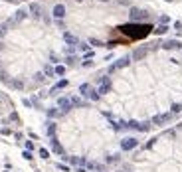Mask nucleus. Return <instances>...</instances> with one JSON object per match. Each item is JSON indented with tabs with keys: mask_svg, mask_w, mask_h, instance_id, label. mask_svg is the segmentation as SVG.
I'll use <instances>...</instances> for the list:
<instances>
[{
	"mask_svg": "<svg viewBox=\"0 0 182 172\" xmlns=\"http://www.w3.org/2000/svg\"><path fill=\"white\" fill-rule=\"evenodd\" d=\"M121 34H125L129 40H143L147 38L155 28L150 26V24H136V22H131V24H123V26L117 28Z\"/></svg>",
	"mask_w": 182,
	"mask_h": 172,
	"instance_id": "obj_1",
	"label": "nucleus"
},
{
	"mask_svg": "<svg viewBox=\"0 0 182 172\" xmlns=\"http://www.w3.org/2000/svg\"><path fill=\"white\" fill-rule=\"evenodd\" d=\"M129 18H131V22H143V20H147L149 18V12L147 10H143V8H136V6H133L129 10Z\"/></svg>",
	"mask_w": 182,
	"mask_h": 172,
	"instance_id": "obj_2",
	"label": "nucleus"
},
{
	"mask_svg": "<svg viewBox=\"0 0 182 172\" xmlns=\"http://www.w3.org/2000/svg\"><path fill=\"white\" fill-rule=\"evenodd\" d=\"M97 83H99V87H97V93H99V95H105V93H109V91H111V87H113V83H111V77H107V75L99 77Z\"/></svg>",
	"mask_w": 182,
	"mask_h": 172,
	"instance_id": "obj_3",
	"label": "nucleus"
},
{
	"mask_svg": "<svg viewBox=\"0 0 182 172\" xmlns=\"http://www.w3.org/2000/svg\"><path fill=\"white\" fill-rule=\"evenodd\" d=\"M131 63V55H125V58H121V60H117L115 63H111L109 65V73L117 71V69H123V67H127Z\"/></svg>",
	"mask_w": 182,
	"mask_h": 172,
	"instance_id": "obj_4",
	"label": "nucleus"
},
{
	"mask_svg": "<svg viewBox=\"0 0 182 172\" xmlns=\"http://www.w3.org/2000/svg\"><path fill=\"white\" fill-rule=\"evenodd\" d=\"M58 107L61 109V113H69L72 111V107H73V103H72V97H59L58 99Z\"/></svg>",
	"mask_w": 182,
	"mask_h": 172,
	"instance_id": "obj_5",
	"label": "nucleus"
},
{
	"mask_svg": "<svg viewBox=\"0 0 182 172\" xmlns=\"http://www.w3.org/2000/svg\"><path fill=\"white\" fill-rule=\"evenodd\" d=\"M150 52V47L149 46H143V47H136L135 52H133V55H131V60H135V61H141L143 58H147Z\"/></svg>",
	"mask_w": 182,
	"mask_h": 172,
	"instance_id": "obj_6",
	"label": "nucleus"
},
{
	"mask_svg": "<svg viewBox=\"0 0 182 172\" xmlns=\"http://www.w3.org/2000/svg\"><path fill=\"white\" fill-rule=\"evenodd\" d=\"M136 146H139V140H136L135 137H127V139L121 140V148H123V150H133Z\"/></svg>",
	"mask_w": 182,
	"mask_h": 172,
	"instance_id": "obj_7",
	"label": "nucleus"
},
{
	"mask_svg": "<svg viewBox=\"0 0 182 172\" xmlns=\"http://www.w3.org/2000/svg\"><path fill=\"white\" fill-rule=\"evenodd\" d=\"M174 117V113H162V115H156V117H152V125H164V123H168L170 119Z\"/></svg>",
	"mask_w": 182,
	"mask_h": 172,
	"instance_id": "obj_8",
	"label": "nucleus"
},
{
	"mask_svg": "<svg viewBox=\"0 0 182 172\" xmlns=\"http://www.w3.org/2000/svg\"><path fill=\"white\" fill-rule=\"evenodd\" d=\"M50 148H52L56 154H59V156H64V154H65V152H64V146L59 145V140L56 139V137H52V139H50Z\"/></svg>",
	"mask_w": 182,
	"mask_h": 172,
	"instance_id": "obj_9",
	"label": "nucleus"
},
{
	"mask_svg": "<svg viewBox=\"0 0 182 172\" xmlns=\"http://www.w3.org/2000/svg\"><path fill=\"white\" fill-rule=\"evenodd\" d=\"M160 47H162V50H180L182 42H178V40H166V42L160 44Z\"/></svg>",
	"mask_w": 182,
	"mask_h": 172,
	"instance_id": "obj_10",
	"label": "nucleus"
},
{
	"mask_svg": "<svg viewBox=\"0 0 182 172\" xmlns=\"http://www.w3.org/2000/svg\"><path fill=\"white\" fill-rule=\"evenodd\" d=\"M52 14H53V18L61 20V18L65 16V6H64V4H56V6H53V10H52Z\"/></svg>",
	"mask_w": 182,
	"mask_h": 172,
	"instance_id": "obj_11",
	"label": "nucleus"
},
{
	"mask_svg": "<svg viewBox=\"0 0 182 172\" xmlns=\"http://www.w3.org/2000/svg\"><path fill=\"white\" fill-rule=\"evenodd\" d=\"M30 14H32L36 20H38V18H42V6H40L38 2H32V4H30Z\"/></svg>",
	"mask_w": 182,
	"mask_h": 172,
	"instance_id": "obj_12",
	"label": "nucleus"
},
{
	"mask_svg": "<svg viewBox=\"0 0 182 172\" xmlns=\"http://www.w3.org/2000/svg\"><path fill=\"white\" fill-rule=\"evenodd\" d=\"M64 40H65L67 46H77V44H79V38H75V36L69 34V32H64Z\"/></svg>",
	"mask_w": 182,
	"mask_h": 172,
	"instance_id": "obj_13",
	"label": "nucleus"
},
{
	"mask_svg": "<svg viewBox=\"0 0 182 172\" xmlns=\"http://www.w3.org/2000/svg\"><path fill=\"white\" fill-rule=\"evenodd\" d=\"M67 85H69V81H67V79L58 81V83H56V85H53L52 89H50V95H56V91H59V89H65Z\"/></svg>",
	"mask_w": 182,
	"mask_h": 172,
	"instance_id": "obj_14",
	"label": "nucleus"
},
{
	"mask_svg": "<svg viewBox=\"0 0 182 172\" xmlns=\"http://www.w3.org/2000/svg\"><path fill=\"white\" fill-rule=\"evenodd\" d=\"M26 18H28V12L24 10V8H20V10H16V14L12 16V20L16 22V24H18V22H22V20H26Z\"/></svg>",
	"mask_w": 182,
	"mask_h": 172,
	"instance_id": "obj_15",
	"label": "nucleus"
},
{
	"mask_svg": "<svg viewBox=\"0 0 182 172\" xmlns=\"http://www.w3.org/2000/svg\"><path fill=\"white\" fill-rule=\"evenodd\" d=\"M56 131H58V125H56V123H52V121H50V123L46 125V135H48V137L52 139V137H56Z\"/></svg>",
	"mask_w": 182,
	"mask_h": 172,
	"instance_id": "obj_16",
	"label": "nucleus"
},
{
	"mask_svg": "<svg viewBox=\"0 0 182 172\" xmlns=\"http://www.w3.org/2000/svg\"><path fill=\"white\" fill-rule=\"evenodd\" d=\"M64 113H61V109L59 107H52V109H48V117L50 119H56V117H61Z\"/></svg>",
	"mask_w": 182,
	"mask_h": 172,
	"instance_id": "obj_17",
	"label": "nucleus"
},
{
	"mask_svg": "<svg viewBox=\"0 0 182 172\" xmlns=\"http://www.w3.org/2000/svg\"><path fill=\"white\" fill-rule=\"evenodd\" d=\"M91 89H93V87H91L89 83H81V85H79V95H81V97H87Z\"/></svg>",
	"mask_w": 182,
	"mask_h": 172,
	"instance_id": "obj_18",
	"label": "nucleus"
},
{
	"mask_svg": "<svg viewBox=\"0 0 182 172\" xmlns=\"http://www.w3.org/2000/svg\"><path fill=\"white\" fill-rule=\"evenodd\" d=\"M152 32H155L156 36H162V34L168 32V26H166V24H160V26H156L155 30H152Z\"/></svg>",
	"mask_w": 182,
	"mask_h": 172,
	"instance_id": "obj_19",
	"label": "nucleus"
},
{
	"mask_svg": "<svg viewBox=\"0 0 182 172\" xmlns=\"http://www.w3.org/2000/svg\"><path fill=\"white\" fill-rule=\"evenodd\" d=\"M73 107H87V101H83L81 97H72Z\"/></svg>",
	"mask_w": 182,
	"mask_h": 172,
	"instance_id": "obj_20",
	"label": "nucleus"
},
{
	"mask_svg": "<svg viewBox=\"0 0 182 172\" xmlns=\"http://www.w3.org/2000/svg\"><path fill=\"white\" fill-rule=\"evenodd\" d=\"M10 87H14V89H24V81L20 79H10V83H8Z\"/></svg>",
	"mask_w": 182,
	"mask_h": 172,
	"instance_id": "obj_21",
	"label": "nucleus"
},
{
	"mask_svg": "<svg viewBox=\"0 0 182 172\" xmlns=\"http://www.w3.org/2000/svg\"><path fill=\"white\" fill-rule=\"evenodd\" d=\"M150 127H152V123H150V121H144V123H139V131H141V132H147Z\"/></svg>",
	"mask_w": 182,
	"mask_h": 172,
	"instance_id": "obj_22",
	"label": "nucleus"
},
{
	"mask_svg": "<svg viewBox=\"0 0 182 172\" xmlns=\"http://www.w3.org/2000/svg\"><path fill=\"white\" fill-rule=\"evenodd\" d=\"M44 75H46V77H53V75H56L53 67H52V65H46V67H44Z\"/></svg>",
	"mask_w": 182,
	"mask_h": 172,
	"instance_id": "obj_23",
	"label": "nucleus"
},
{
	"mask_svg": "<svg viewBox=\"0 0 182 172\" xmlns=\"http://www.w3.org/2000/svg\"><path fill=\"white\" fill-rule=\"evenodd\" d=\"M99 97H101V95H99V93L95 91V89H91L89 95H87V99H91V101H99Z\"/></svg>",
	"mask_w": 182,
	"mask_h": 172,
	"instance_id": "obj_24",
	"label": "nucleus"
},
{
	"mask_svg": "<svg viewBox=\"0 0 182 172\" xmlns=\"http://www.w3.org/2000/svg\"><path fill=\"white\" fill-rule=\"evenodd\" d=\"M105 160H107L109 164H111V162H119V160H121V154H109Z\"/></svg>",
	"mask_w": 182,
	"mask_h": 172,
	"instance_id": "obj_25",
	"label": "nucleus"
},
{
	"mask_svg": "<svg viewBox=\"0 0 182 172\" xmlns=\"http://www.w3.org/2000/svg\"><path fill=\"white\" fill-rule=\"evenodd\" d=\"M89 46H93V47H101V46H105L101 40H97V38H91L89 40Z\"/></svg>",
	"mask_w": 182,
	"mask_h": 172,
	"instance_id": "obj_26",
	"label": "nucleus"
},
{
	"mask_svg": "<svg viewBox=\"0 0 182 172\" xmlns=\"http://www.w3.org/2000/svg\"><path fill=\"white\" fill-rule=\"evenodd\" d=\"M6 32H8V24H6V22H2V24H0V40L6 36Z\"/></svg>",
	"mask_w": 182,
	"mask_h": 172,
	"instance_id": "obj_27",
	"label": "nucleus"
},
{
	"mask_svg": "<svg viewBox=\"0 0 182 172\" xmlns=\"http://www.w3.org/2000/svg\"><path fill=\"white\" fill-rule=\"evenodd\" d=\"M65 63H67V65H75V63H77V58H75V55H67V58H65Z\"/></svg>",
	"mask_w": 182,
	"mask_h": 172,
	"instance_id": "obj_28",
	"label": "nucleus"
},
{
	"mask_svg": "<svg viewBox=\"0 0 182 172\" xmlns=\"http://www.w3.org/2000/svg\"><path fill=\"white\" fill-rule=\"evenodd\" d=\"M0 81H4V83H10V75H8L6 71H2V69H0Z\"/></svg>",
	"mask_w": 182,
	"mask_h": 172,
	"instance_id": "obj_29",
	"label": "nucleus"
},
{
	"mask_svg": "<svg viewBox=\"0 0 182 172\" xmlns=\"http://www.w3.org/2000/svg\"><path fill=\"white\" fill-rule=\"evenodd\" d=\"M34 81H36V83H44L46 75H44V73H36V75H34Z\"/></svg>",
	"mask_w": 182,
	"mask_h": 172,
	"instance_id": "obj_30",
	"label": "nucleus"
},
{
	"mask_svg": "<svg viewBox=\"0 0 182 172\" xmlns=\"http://www.w3.org/2000/svg\"><path fill=\"white\" fill-rule=\"evenodd\" d=\"M53 71H56V75H64V73H65V65H56V67H53Z\"/></svg>",
	"mask_w": 182,
	"mask_h": 172,
	"instance_id": "obj_31",
	"label": "nucleus"
},
{
	"mask_svg": "<svg viewBox=\"0 0 182 172\" xmlns=\"http://www.w3.org/2000/svg\"><path fill=\"white\" fill-rule=\"evenodd\" d=\"M40 156H42V158H46V160H48V158H50V150H48V148H40Z\"/></svg>",
	"mask_w": 182,
	"mask_h": 172,
	"instance_id": "obj_32",
	"label": "nucleus"
},
{
	"mask_svg": "<svg viewBox=\"0 0 182 172\" xmlns=\"http://www.w3.org/2000/svg\"><path fill=\"white\" fill-rule=\"evenodd\" d=\"M77 47H79V50H81V52H89V44H85V42H79V44H77Z\"/></svg>",
	"mask_w": 182,
	"mask_h": 172,
	"instance_id": "obj_33",
	"label": "nucleus"
},
{
	"mask_svg": "<svg viewBox=\"0 0 182 172\" xmlns=\"http://www.w3.org/2000/svg\"><path fill=\"white\" fill-rule=\"evenodd\" d=\"M182 111V103H174V105H172V111H170V113H174V115H176V113H180Z\"/></svg>",
	"mask_w": 182,
	"mask_h": 172,
	"instance_id": "obj_34",
	"label": "nucleus"
},
{
	"mask_svg": "<svg viewBox=\"0 0 182 172\" xmlns=\"http://www.w3.org/2000/svg\"><path fill=\"white\" fill-rule=\"evenodd\" d=\"M65 53L67 55H75V46H65Z\"/></svg>",
	"mask_w": 182,
	"mask_h": 172,
	"instance_id": "obj_35",
	"label": "nucleus"
},
{
	"mask_svg": "<svg viewBox=\"0 0 182 172\" xmlns=\"http://www.w3.org/2000/svg\"><path fill=\"white\" fill-rule=\"evenodd\" d=\"M30 103H32V107H38V109H42V105H40V99H38V97H32V101H30Z\"/></svg>",
	"mask_w": 182,
	"mask_h": 172,
	"instance_id": "obj_36",
	"label": "nucleus"
},
{
	"mask_svg": "<svg viewBox=\"0 0 182 172\" xmlns=\"http://www.w3.org/2000/svg\"><path fill=\"white\" fill-rule=\"evenodd\" d=\"M22 156H24L26 160H32V158H34V156H32V150H24V152H22Z\"/></svg>",
	"mask_w": 182,
	"mask_h": 172,
	"instance_id": "obj_37",
	"label": "nucleus"
},
{
	"mask_svg": "<svg viewBox=\"0 0 182 172\" xmlns=\"http://www.w3.org/2000/svg\"><path fill=\"white\" fill-rule=\"evenodd\" d=\"M56 168H59V170H64V172H69V168H67L65 164H61V162H59V164H56Z\"/></svg>",
	"mask_w": 182,
	"mask_h": 172,
	"instance_id": "obj_38",
	"label": "nucleus"
},
{
	"mask_svg": "<svg viewBox=\"0 0 182 172\" xmlns=\"http://www.w3.org/2000/svg\"><path fill=\"white\" fill-rule=\"evenodd\" d=\"M8 121H16V123H18V115H16V113H10V117H8Z\"/></svg>",
	"mask_w": 182,
	"mask_h": 172,
	"instance_id": "obj_39",
	"label": "nucleus"
},
{
	"mask_svg": "<svg viewBox=\"0 0 182 172\" xmlns=\"http://www.w3.org/2000/svg\"><path fill=\"white\" fill-rule=\"evenodd\" d=\"M26 150H34V142L32 140H26Z\"/></svg>",
	"mask_w": 182,
	"mask_h": 172,
	"instance_id": "obj_40",
	"label": "nucleus"
},
{
	"mask_svg": "<svg viewBox=\"0 0 182 172\" xmlns=\"http://www.w3.org/2000/svg\"><path fill=\"white\" fill-rule=\"evenodd\" d=\"M50 60H52L53 63H58V61H59V58H58V55H56V53H50Z\"/></svg>",
	"mask_w": 182,
	"mask_h": 172,
	"instance_id": "obj_41",
	"label": "nucleus"
},
{
	"mask_svg": "<svg viewBox=\"0 0 182 172\" xmlns=\"http://www.w3.org/2000/svg\"><path fill=\"white\" fill-rule=\"evenodd\" d=\"M91 65H93V61H91V60H83V67H91Z\"/></svg>",
	"mask_w": 182,
	"mask_h": 172,
	"instance_id": "obj_42",
	"label": "nucleus"
},
{
	"mask_svg": "<svg viewBox=\"0 0 182 172\" xmlns=\"http://www.w3.org/2000/svg\"><path fill=\"white\" fill-rule=\"evenodd\" d=\"M160 24H168V16H160Z\"/></svg>",
	"mask_w": 182,
	"mask_h": 172,
	"instance_id": "obj_43",
	"label": "nucleus"
},
{
	"mask_svg": "<svg viewBox=\"0 0 182 172\" xmlns=\"http://www.w3.org/2000/svg\"><path fill=\"white\" fill-rule=\"evenodd\" d=\"M91 58H93V52H91V50H89V52H85V60H91Z\"/></svg>",
	"mask_w": 182,
	"mask_h": 172,
	"instance_id": "obj_44",
	"label": "nucleus"
},
{
	"mask_svg": "<svg viewBox=\"0 0 182 172\" xmlns=\"http://www.w3.org/2000/svg\"><path fill=\"white\" fill-rule=\"evenodd\" d=\"M174 28L176 30H182V22H174Z\"/></svg>",
	"mask_w": 182,
	"mask_h": 172,
	"instance_id": "obj_45",
	"label": "nucleus"
},
{
	"mask_svg": "<svg viewBox=\"0 0 182 172\" xmlns=\"http://www.w3.org/2000/svg\"><path fill=\"white\" fill-rule=\"evenodd\" d=\"M2 47H4V44H2V40H0V50H2Z\"/></svg>",
	"mask_w": 182,
	"mask_h": 172,
	"instance_id": "obj_46",
	"label": "nucleus"
},
{
	"mask_svg": "<svg viewBox=\"0 0 182 172\" xmlns=\"http://www.w3.org/2000/svg\"><path fill=\"white\" fill-rule=\"evenodd\" d=\"M99 2H111V0H99Z\"/></svg>",
	"mask_w": 182,
	"mask_h": 172,
	"instance_id": "obj_47",
	"label": "nucleus"
},
{
	"mask_svg": "<svg viewBox=\"0 0 182 172\" xmlns=\"http://www.w3.org/2000/svg\"><path fill=\"white\" fill-rule=\"evenodd\" d=\"M77 2H83V0H77Z\"/></svg>",
	"mask_w": 182,
	"mask_h": 172,
	"instance_id": "obj_48",
	"label": "nucleus"
},
{
	"mask_svg": "<svg viewBox=\"0 0 182 172\" xmlns=\"http://www.w3.org/2000/svg\"><path fill=\"white\" fill-rule=\"evenodd\" d=\"M103 172H105V170H103Z\"/></svg>",
	"mask_w": 182,
	"mask_h": 172,
	"instance_id": "obj_49",
	"label": "nucleus"
}]
</instances>
